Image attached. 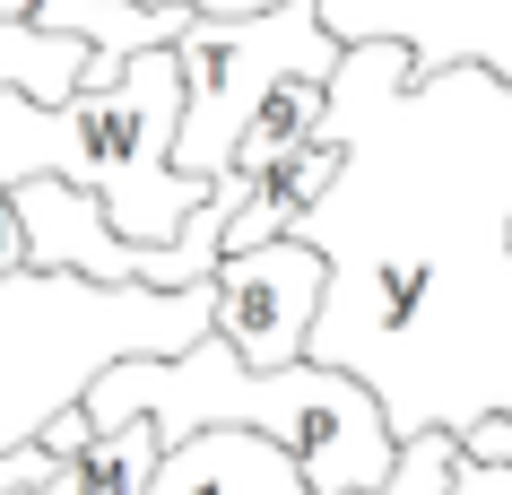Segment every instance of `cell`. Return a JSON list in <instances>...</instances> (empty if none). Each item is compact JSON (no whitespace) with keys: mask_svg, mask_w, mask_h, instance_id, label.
<instances>
[{"mask_svg":"<svg viewBox=\"0 0 512 495\" xmlns=\"http://www.w3.org/2000/svg\"><path fill=\"white\" fill-rule=\"evenodd\" d=\"M174 131H183V61L139 53L122 87H87L70 105H35L18 87H0V183L18 192L35 174H61L79 192L105 200V218L131 244H174L183 218L217 183L174 165Z\"/></svg>","mask_w":512,"mask_h":495,"instance_id":"7a4b0ae2","label":"cell"},{"mask_svg":"<svg viewBox=\"0 0 512 495\" xmlns=\"http://www.w3.org/2000/svg\"><path fill=\"white\" fill-rule=\"evenodd\" d=\"M322 113H330V87H322V79H287V87L270 96V105L243 122L235 165H226V174H243V183H252V174H261L270 157H287L296 139H313V131H322Z\"/></svg>","mask_w":512,"mask_h":495,"instance_id":"9c48e42d","label":"cell"},{"mask_svg":"<svg viewBox=\"0 0 512 495\" xmlns=\"http://www.w3.org/2000/svg\"><path fill=\"white\" fill-rule=\"evenodd\" d=\"M452 469H460V435L452 426H426V435L400 443V469H391L382 487H365V495H443Z\"/></svg>","mask_w":512,"mask_h":495,"instance_id":"8fae6325","label":"cell"},{"mask_svg":"<svg viewBox=\"0 0 512 495\" xmlns=\"http://www.w3.org/2000/svg\"><path fill=\"white\" fill-rule=\"evenodd\" d=\"M183 131H174V165L217 183L235 165L243 122L270 105L287 79H339L348 44L330 35L322 0H278V9H243V18H191L183 44Z\"/></svg>","mask_w":512,"mask_h":495,"instance_id":"3957f363","label":"cell"},{"mask_svg":"<svg viewBox=\"0 0 512 495\" xmlns=\"http://www.w3.org/2000/svg\"><path fill=\"white\" fill-rule=\"evenodd\" d=\"M322 304H330V261L313 244H296V235L226 252L217 278H209V330L252 365V374H278V365L313 357Z\"/></svg>","mask_w":512,"mask_h":495,"instance_id":"277c9868","label":"cell"},{"mask_svg":"<svg viewBox=\"0 0 512 495\" xmlns=\"http://www.w3.org/2000/svg\"><path fill=\"white\" fill-rule=\"evenodd\" d=\"M339 44H408L417 79L478 61L512 87V0H322Z\"/></svg>","mask_w":512,"mask_h":495,"instance_id":"5b68a950","label":"cell"},{"mask_svg":"<svg viewBox=\"0 0 512 495\" xmlns=\"http://www.w3.org/2000/svg\"><path fill=\"white\" fill-rule=\"evenodd\" d=\"M0 87H18V96H35V105H70V96H87V87H113V79L96 70V53H87L79 35H53V27H0Z\"/></svg>","mask_w":512,"mask_h":495,"instance_id":"ba28073f","label":"cell"},{"mask_svg":"<svg viewBox=\"0 0 512 495\" xmlns=\"http://www.w3.org/2000/svg\"><path fill=\"white\" fill-rule=\"evenodd\" d=\"M157 461H165L157 426H113V435H96V443L70 452V478H79V495H148Z\"/></svg>","mask_w":512,"mask_h":495,"instance_id":"30bf717a","label":"cell"},{"mask_svg":"<svg viewBox=\"0 0 512 495\" xmlns=\"http://www.w3.org/2000/svg\"><path fill=\"white\" fill-rule=\"evenodd\" d=\"M27 278V226H18V192L0 183V287Z\"/></svg>","mask_w":512,"mask_h":495,"instance_id":"7c38bea8","label":"cell"},{"mask_svg":"<svg viewBox=\"0 0 512 495\" xmlns=\"http://www.w3.org/2000/svg\"><path fill=\"white\" fill-rule=\"evenodd\" d=\"M148 495H322L296 469V452L252 426H200V435L165 443Z\"/></svg>","mask_w":512,"mask_h":495,"instance_id":"52a82bcc","label":"cell"},{"mask_svg":"<svg viewBox=\"0 0 512 495\" xmlns=\"http://www.w3.org/2000/svg\"><path fill=\"white\" fill-rule=\"evenodd\" d=\"M443 495H512V461H469V452H460V469H452Z\"/></svg>","mask_w":512,"mask_h":495,"instance_id":"4fadbf2b","label":"cell"},{"mask_svg":"<svg viewBox=\"0 0 512 495\" xmlns=\"http://www.w3.org/2000/svg\"><path fill=\"white\" fill-rule=\"evenodd\" d=\"M157 9H200V18H243V9H278V0H157Z\"/></svg>","mask_w":512,"mask_h":495,"instance_id":"5bb4252c","label":"cell"},{"mask_svg":"<svg viewBox=\"0 0 512 495\" xmlns=\"http://www.w3.org/2000/svg\"><path fill=\"white\" fill-rule=\"evenodd\" d=\"M18 226H27V278H87V287H131V235L105 218V200L35 174L18 183Z\"/></svg>","mask_w":512,"mask_h":495,"instance_id":"8992f818","label":"cell"},{"mask_svg":"<svg viewBox=\"0 0 512 495\" xmlns=\"http://www.w3.org/2000/svg\"><path fill=\"white\" fill-rule=\"evenodd\" d=\"M79 409L96 435L157 426L165 443L200 435V426H252V435L287 443L322 495H365L400 469V426H391V409L365 374L322 365V357L252 374L217 330L174 348V357H105L79 383Z\"/></svg>","mask_w":512,"mask_h":495,"instance_id":"6da1fadb","label":"cell"}]
</instances>
